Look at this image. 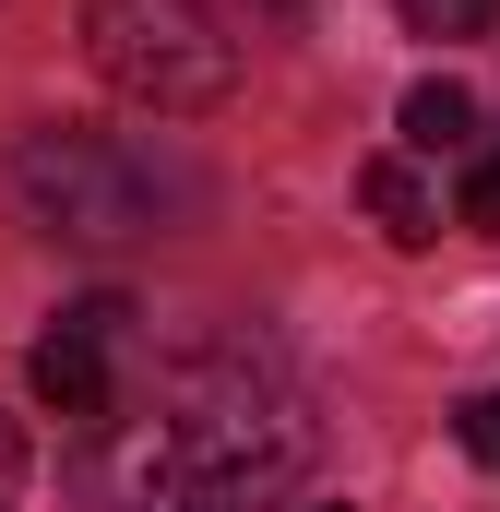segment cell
<instances>
[{"label": "cell", "mask_w": 500, "mask_h": 512, "mask_svg": "<svg viewBox=\"0 0 500 512\" xmlns=\"http://www.w3.org/2000/svg\"><path fill=\"white\" fill-rule=\"evenodd\" d=\"M12 191H24V215L48 239H84V251L155 227V167L120 155L108 131H24L12 143Z\"/></svg>", "instance_id": "3957f363"}, {"label": "cell", "mask_w": 500, "mask_h": 512, "mask_svg": "<svg viewBox=\"0 0 500 512\" xmlns=\"http://www.w3.org/2000/svg\"><path fill=\"white\" fill-rule=\"evenodd\" d=\"M84 48H96V72L120 84L131 108H155V120H203V108L239 96V36H227L215 0H96L84 12Z\"/></svg>", "instance_id": "7a4b0ae2"}, {"label": "cell", "mask_w": 500, "mask_h": 512, "mask_svg": "<svg viewBox=\"0 0 500 512\" xmlns=\"http://www.w3.org/2000/svg\"><path fill=\"white\" fill-rule=\"evenodd\" d=\"M465 227H489V239H500V155L465 167Z\"/></svg>", "instance_id": "ba28073f"}, {"label": "cell", "mask_w": 500, "mask_h": 512, "mask_svg": "<svg viewBox=\"0 0 500 512\" xmlns=\"http://www.w3.org/2000/svg\"><path fill=\"white\" fill-rule=\"evenodd\" d=\"M358 191H370L381 239H405V251H429V239H441V203H429V179H417L405 155H370V167H358Z\"/></svg>", "instance_id": "5b68a950"}, {"label": "cell", "mask_w": 500, "mask_h": 512, "mask_svg": "<svg viewBox=\"0 0 500 512\" xmlns=\"http://www.w3.org/2000/svg\"><path fill=\"white\" fill-rule=\"evenodd\" d=\"M393 12H405L417 36H489L500 24V0H393Z\"/></svg>", "instance_id": "52a82bcc"}, {"label": "cell", "mask_w": 500, "mask_h": 512, "mask_svg": "<svg viewBox=\"0 0 500 512\" xmlns=\"http://www.w3.org/2000/svg\"><path fill=\"white\" fill-rule=\"evenodd\" d=\"M108 334H84V322H60V334H36V358H24V382H36V405L48 417H72V429H96L108 405H120V382H108Z\"/></svg>", "instance_id": "277c9868"}, {"label": "cell", "mask_w": 500, "mask_h": 512, "mask_svg": "<svg viewBox=\"0 0 500 512\" xmlns=\"http://www.w3.org/2000/svg\"><path fill=\"white\" fill-rule=\"evenodd\" d=\"M12 489H24V429L0 417V501H12Z\"/></svg>", "instance_id": "30bf717a"}, {"label": "cell", "mask_w": 500, "mask_h": 512, "mask_svg": "<svg viewBox=\"0 0 500 512\" xmlns=\"http://www.w3.org/2000/svg\"><path fill=\"white\" fill-rule=\"evenodd\" d=\"M465 143H477V96L429 72V84L405 96V155H465Z\"/></svg>", "instance_id": "8992f818"}, {"label": "cell", "mask_w": 500, "mask_h": 512, "mask_svg": "<svg viewBox=\"0 0 500 512\" xmlns=\"http://www.w3.org/2000/svg\"><path fill=\"white\" fill-rule=\"evenodd\" d=\"M250 12H286V0H250Z\"/></svg>", "instance_id": "8fae6325"}, {"label": "cell", "mask_w": 500, "mask_h": 512, "mask_svg": "<svg viewBox=\"0 0 500 512\" xmlns=\"http://www.w3.org/2000/svg\"><path fill=\"white\" fill-rule=\"evenodd\" d=\"M465 453L500 477V393H477V405H465Z\"/></svg>", "instance_id": "9c48e42d"}, {"label": "cell", "mask_w": 500, "mask_h": 512, "mask_svg": "<svg viewBox=\"0 0 500 512\" xmlns=\"http://www.w3.org/2000/svg\"><path fill=\"white\" fill-rule=\"evenodd\" d=\"M310 393L286 358L239 334L179 346L155 382L84 429V501L96 512H262L310 477Z\"/></svg>", "instance_id": "6da1fadb"}]
</instances>
